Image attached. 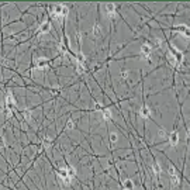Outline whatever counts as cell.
Wrapping results in <instances>:
<instances>
[{
	"mask_svg": "<svg viewBox=\"0 0 190 190\" xmlns=\"http://www.w3.org/2000/svg\"><path fill=\"white\" fill-rule=\"evenodd\" d=\"M141 49H142V54L145 55L146 58H148V56H149V54H151V52H152V48H151L148 44L142 45V48H141Z\"/></svg>",
	"mask_w": 190,
	"mask_h": 190,
	"instance_id": "8992f818",
	"label": "cell"
},
{
	"mask_svg": "<svg viewBox=\"0 0 190 190\" xmlns=\"http://www.w3.org/2000/svg\"><path fill=\"white\" fill-rule=\"evenodd\" d=\"M121 77H123V79L128 77V72H127V70H123V72H121Z\"/></svg>",
	"mask_w": 190,
	"mask_h": 190,
	"instance_id": "2e32d148",
	"label": "cell"
},
{
	"mask_svg": "<svg viewBox=\"0 0 190 190\" xmlns=\"http://www.w3.org/2000/svg\"><path fill=\"white\" fill-rule=\"evenodd\" d=\"M102 114H103V118H104L106 121L111 120V110H110V109H104L102 111Z\"/></svg>",
	"mask_w": 190,
	"mask_h": 190,
	"instance_id": "5b68a950",
	"label": "cell"
},
{
	"mask_svg": "<svg viewBox=\"0 0 190 190\" xmlns=\"http://www.w3.org/2000/svg\"><path fill=\"white\" fill-rule=\"evenodd\" d=\"M93 34H95L96 37H100V35H102V28H100L99 24H96V26L93 27Z\"/></svg>",
	"mask_w": 190,
	"mask_h": 190,
	"instance_id": "8fae6325",
	"label": "cell"
},
{
	"mask_svg": "<svg viewBox=\"0 0 190 190\" xmlns=\"http://www.w3.org/2000/svg\"><path fill=\"white\" fill-rule=\"evenodd\" d=\"M123 186H124V189H125V190H132V189H134L132 180H130V179H125L124 182H123Z\"/></svg>",
	"mask_w": 190,
	"mask_h": 190,
	"instance_id": "277c9868",
	"label": "cell"
},
{
	"mask_svg": "<svg viewBox=\"0 0 190 190\" xmlns=\"http://www.w3.org/2000/svg\"><path fill=\"white\" fill-rule=\"evenodd\" d=\"M73 127H75L73 121L72 120H68V123H66V128H68V130H73Z\"/></svg>",
	"mask_w": 190,
	"mask_h": 190,
	"instance_id": "9a60e30c",
	"label": "cell"
},
{
	"mask_svg": "<svg viewBox=\"0 0 190 190\" xmlns=\"http://www.w3.org/2000/svg\"><path fill=\"white\" fill-rule=\"evenodd\" d=\"M179 138H180V135H179V132L176 131H173L172 134H169V144H170V146H176L177 144H179Z\"/></svg>",
	"mask_w": 190,
	"mask_h": 190,
	"instance_id": "6da1fadb",
	"label": "cell"
},
{
	"mask_svg": "<svg viewBox=\"0 0 190 190\" xmlns=\"http://www.w3.org/2000/svg\"><path fill=\"white\" fill-rule=\"evenodd\" d=\"M158 135H159V137H169V134L165 131V130H162V128H161V130L158 131Z\"/></svg>",
	"mask_w": 190,
	"mask_h": 190,
	"instance_id": "5bb4252c",
	"label": "cell"
},
{
	"mask_svg": "<svg viewBox=\"0 0 190 190\" xmlns=\"http://www.w3.org/2000/svg\"><path fill=\"white\" fill-rule=\"evenodd\" d=\"M49 30H51V24H49V23H44V24H42V26H41V28H40V31L41 33H48V31H49Z\"/></svg>",
	"mask_w": 190,
	"mask_h": 190,
	"instance_id": "ba28073f",
	"label": "cell"
},
{
	"mask_svg": "<svg viewBox=\"0 0 190 190\" xmlns=\"http://www.w3.org/2000/svg\"><path fill=\"white\" fill-rule=\"evenodd\" d=\"M152 170H154V173L156 176H159L161 175V166H159V163H158V162H154V163H152Z\"/></svg>",
	"mask_w": 190,
	"mask_h": 190,
	"instance_id": "52a82bcc",
	"label": "cell"
},
{
	"mask_svg": "<svg viewBox=\"0 0 190 190\" xmlns=\"http://www.w3.org/2000/svg\"><path fill=\"white\" fill-rule=\"evenodd\" d=\"M170 182H172V186H179V183H180V177H179V175L172 176V177H170Z\"/></svg>",
	"mask_w": 190,
	"mask_h": 190,
	"instance_id": "9c48e42d",
	"label": "cell"
},
{
	"mask_svg": "<svg viewBox=\"0 0 190 190\" xmlns=\"http://www.w3.org/2000/svg\"><path fill=\"white\" fill-rule=\"evenodd\" d=\"M168 173H169V176H170V177H172V176H176V175H177V172H176V169H175V166H173V165H169Z\"/></svg>",
	"mask_w": 190,
	"mask_h": 190,
	"instance_id": "7c38bea8",
	"label": "cell"
},
{
	"mask_svg": "<svg viewBox=\"0 0 190 190\" xmlns=\"http://www.w3.org/2000/svg\"><path fill=\"white\" fill-rule=\"evenodd\" d=\"M51 144H52L51 138H49V137H45V138H44V146H45V148H48V146H51Z\"/></svg>",
	"mask_w": 190,
	"mask_h": 190,
	"instance_id": "4fadbf2b",
	"label": "cell"
},
{
	"mask_svg": "<svg viewBox=\"0 0 190 190\" xmlns=\"http://www.w3.org/2000/svg\"><path fill=\"white\" fill-rule=\"evenodd\" d=\"M118 141V134L117 132H110V142L114 144Z\"/></svg>",
	"mask_w": 190,
	"mask_h": 190,
	"instance_id": "30bf717a",
	"label": "cell"
},
{
	"mask_svg": "<svg viewBox=\"0 0 190 190\" xmlns=\"http://www.w3.org/2000/svg\"><path fill=\"white\" fill-rule=\"evenodd\" d=\"M103 9L106 10V14L107 16H111V17H113V16L116 14V6H114V4H111V3L104 4V6H103Z\"/></svg>",
	"mask_w": 190,
	"mask_h": 190,
	"instance_id": "7a4b0ae2",
	"label": "cell"
},
{
	"mask_svg": "<svg viewBox=\"0 0 190 190\" xmlns=\"http://www.w3.org/2000/svg\"><path fill=\"white\" fill-rule=\"evenodd\" d=\"M139 114H141V117H142V118H149L151 110L148 109L146 106H142V107H141V110H139Z\"/></svg>",
	"mask_w": 190,
	"mask_h": 190,
	"instance_id": "3957f363",
	"label": "cell"
}]
</instances>
